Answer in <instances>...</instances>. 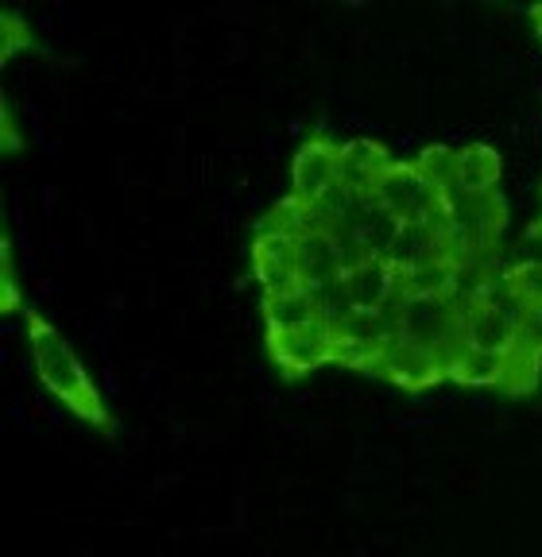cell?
Listing matches in <instances>:
<instances>
[{"instance_id": "obj_1", "label": "cell", "mask_w": 542, "mask_h": 557, "mask_svg": "<svg viewBox=\"0 0 542 557\" xmlns=\"http://www.w3.org/2000/svg\"><path fill=\"white\" fill-rule=\"evenodd\" d=\"M24 333H27L32 364H36V375L44 380L47 392L71 410V414H78L82 422H89V426H97L101 434H109V430H113V418H109L106 399H101V392L94 387V380H89V372L82 368V360L74 357V348L62 341V333L36 310L24 313Z\"/></svg>"}, {"instance_id": "obj_2", "label": "cell", "mask_w": 542, "mask_h": 557, "mask_svg": "<svg viewBox=\"0 0 542 557\" xmlns=\"http://www.w3.org/2000/svg\"><path fill=\"white\" fill-rule=\"evenodd\" d=\"M395 337L430 352L442 372H449V364L465 352V302L454 295H399Z\"/></svg>"}, {"instance_id": "obj_3", "label": "cell", "mask_w": 542, "mask_h": 557, "mask_svg": "<svg viewBox=\"0 0 542 557\" xmlns=\"http://www.w3.org/2000/svg\"><path fill=\"white\" fill-rule=\"evenodd\" d=\"M372 194H377L380 206H384L395 221H403V225L438 221L442 218V206H446V190H438L415 163H399V159L387 166L384 178H380Z\"/></svg>"}, {"instance_id": "obj_4", "label": "cell", "mask_w": 542, "mask_h": 557, "mask_svg": "<svg viewBox=\"0 0 542 557\" xmlns=\"http://www.w3.org/2000/svg\"><path fill=\"white\" fill-rule=\"evenodd\" d=\"M268 352L287 380H298V375L315 372L322 364H337V333L322 322L310 325V330L268 333Z\"/></svg>"}, {"instance_id": "obj_5", "label": "cell", "mask_w": 542, "mask_h": 557, "mask_svg": "<svg viewBox=\"0 0 542 557\" xmlns=\"http://www.w3.org/2000/svg\"><path fill=\"white\" fill-rule=\"evenodd\" d=\"M337 183H342V148L325 136H310L291 163V198L315 206Z\"/></svg>"}, {"instance_id": "obj_6", "label": "cell", "mask_w": 542, "mask_h": 557, "mask_svg": "<svg viewBox=\"0 0 542 557\" xmlns=\"http://www.w3.org/2000/svg\"><path fill=\"white\" fill-rule=\"evenodd\" d=\"M337 228H345V233L365 248V256L384 260V256L392 252V244H395V236H399L403 221H395L392 213L380 206L377 194H353L349 213H345V221Z\"/></svg>"}, {"instance_id": "obj_7", "label": "cell", "mask_w": 542, "mask_h": 557, "mask_svg": "<svg viewBox=\"0 0 542 557\" xmlns=\"http://www.w3.org/2000/svg\"><path fill=\"white\" fill-rule=\"evenodd\" d=\"M357 313H384L399 302V271L387 260H365L342 275Z\"/></svg>"}, {"instance_id": "obj_8", "label": "cell", "mask_w": 542, "mask_h": 557, "mask_svg": "<svg viewBox=\"0 0 542 557\" xmlns=\"http://www.w3.org/2000/svg\"><path fill=\"white\" fill-rule=\"evenodd\" d=\"M372 372L384 375V380H392V383H399V387H407V392H422V387H430V383L446 380L442 364H438L430 352L403 345L399 337H392L384 348H380L377 368H372Z\"/></svg>"}, {"instance_id": "obj_9", "label": "cell", "mask_w": 542, "mask_h": 557, "mask_svg": "<svg viewBox=\"0 0 542 557\" xmlns=\"http://www.w3.org/2000/svg\"><path fill=\"white\" fill-rule=\"evenodd\" d=\"M252 275H256V283H260L263 298L283 295V290H291V287H303V283H298V268H295V240L256 233Z\"/></svg>"}, {"instance_id": "obj_10", "label": "cell", "mask_w": 542, "mask_h": 557, "mask_svg": "<svg viewBox=\"0 0 542 557\" xmlns=\"http://www.w3.org/2000/svg\"><path fill=\"white\" fill-rule=\"evenodd\" d=\"M449 256V240H446V213L438 221H419V225H403L399 236H395L392 252L384 256L395 271H411L422 268V263L446 260Z\"/></svg>"}, {"instance_id": "obj_11", "label": "cell", "mask_w": 542, "mask_h": 557, "mask_svg": "<svg viewBox=\"0 0 542 557\" xmlns=\"http://www.w3.org/2000/svg\"><path fill=\"white\" fill-rule=\"evenodd\" d=\"M295 268H298V283L303 287H325L333 278H342V252H337V240H333L325 228H310L307 236L295 240Z\"/></svg>"}, {"instance_id": "obj_12", "label": "cell", "mask_w": 542, "mask_h": 557, "mask_svg": "<svg viewBox=\"0 0 542 557\" xmlns=\"http://www.w3.org/2000/svg\"><path fill=\"white\" fill-rule=\"evenodd\" d=\"M263 322L268 333H291V330H310V325L322 322L315 302V290L310 287H291L283 295L263 298Z\"/></svg>"}, {"instance_id": "obj_13", "label": "cell", "mask_w": 542, "mask_h": 557, "mask_svg": "<svg viewBox=\"0 0 542 557\" xmlns=\"http://www.w3.org/2000/svg\"><path fill=\"white\" fill-rule=\"evenodd\" d=\"M392 163L395 159L387 156L380 144H372V139H353V144L342 148V183L357 194H372Z\"/></svg>"}, {"instance_id": "obj_14", "label": "cell", "mask_w": 542, "mask_h": 557, "mask_svg": "<svg viewBox=\"0 0 542 557\" xmlns=\"http://www.w3.org/2000/svg\"><path fill=\"white\" fill-rule=\"evenodd\" d=\"M500 156L489 144H469V148H457V178L454 186L461 194H496L500 186Z\"/></svg>"}, {"instance_id": "obj_15", "label": "cell", "mask_w": 542, "mask_h": 557, "mask_svg": "<svg viewBox=\"0 0 542 557\" xmlns=\"http://www.w3.org/2000/svg\"><path fill=\"white\" fill-rule=\"evenodd\" d=\"M457 278H461V263L454 256L434 263H422L399 275V295H454Z\"/></svg>"}, {"instance_id": "obj_16", "label": "cell", "mask_w": 542, "mask_h": 557, "mask_svg": "<svg viewBox=\"0 0 542 557\" xmlns=\"http://www.w3.org/2000/svg\"><path fill=\"white\" fill-rule=\"evenodd\" d=\"M310 228H318L310 206H303L298 198H283L263 213V221L256 225V233H271V236H287V240H298L307 236Z\"/></svg>"}, {"instance_id": "obj_17", "label": "cell", "mask_w": 542, "mask_h": 557, "mask_svg": "<svg viewBox=\"0 0 542 557\" xmlns=\"http://www.w3.org/2000/svg\"><path fill=\"white\" fill-rule=\"evenodd\" d=\"M446 380L465 383V387H496L504 383V357H492V352H472L465 348L461 357L449 364Z\"/></svg>"}, {"instance_id": "obj_18", "label": "cell", "mask_w": 542, "mask_h": 557, "mask_svg": "<svg viewBox=\"0 0 542 557\" xmlns=\"http://www.w3.org/2000/svg\"><path fill=\"white\" fill-rule=\"evenodd\" d=\"M315 302H318V313H322V325H330L333 333H342L345 322L357 313L342 278H333V283H325V287H315Z\"/></svg>"}, {"instance_id": "obj_19", "label": "cell", "mask_w": 542, "mask_h": 557, "mask_svg": "<svg viewBox=\"0 0 542 557\" xmlns=\"http://www.w3.org/2000/svg\"><path fill=\"white\" fill-rule=\"evenodd\" d=\"M504 287L523 306H542V260H523L504 275Z\"/></svg>"}, {"instance_id": "obj_20", "label": "cell", "mask_w": 542, "mask_h": 557, "mask_svg": "<svg viewBox=\"0 0 542 557\" xmlns=\"http://www.w3.org/2000/svg\"><path fill=\"white\" fill-rule=\"evenodd\" d=\"M411 163L427 174L438 190H449V186H454V178H457V151L454 148H427L419 159H411Z\"/></svg>"}, {"instance_id": "obj_21", "label": "cell", "mask_w": 542, "mask_h": 557, "mask_svg": "<svg viewBox=\"0 0 542 557\" xmlns=\"http://www.w3.org/2000/svg\"><path fill=\"white\" fill-rule=\"evenodd\" d=\"M516 345L542 357V306H523V318L516 325Z\"/></svg>"}, {"instance_id": "obj_22", "label": "cell", "mask_w": 542, "mask_h": 557, "mask_svg": "<svg viewBox=\"0 0 542 557\" xmlns=\"http://www.w3.org/2000/svg\"><path fill=\"white\" fill-rule=\"evenodd\" d=\"M4 310H20V290H16V268H12V248L4 244Z\"/></svg>"}, {"instance_id": "obj_23", "label": "cell", "mask_w": 542, "mask_h": 557, "mask_svg": "<svg viewBox=\"0 0 542 557\" xmlns=\"http://www.w3.org/2000/svg\"><path fill=\"white\" fill-rule=\"evenodd\" d=\"M4 27H9V32H4V35H9V47H4V51L12 54L20 44H24V39H20V24H16V16H4Z\"/></svg>"}, {"instance_id": "obj_24", "label": "cell", "mask_w": 542, "mask_h": 557, "mask_svg": "<svg viewBox=\"0 0 542 557\" xmlns=\"http://www.w3.org/2000/svg\"><path fill=\"white\" fill-rule=\"evenodd\" d=\"M531 20H534V27H539V35H542V4H534V9H531Z\"/></svg>"}, {"instance_id": "obj_25", "label": "cell", "mask_w": 542, "mask_h": 557, "mask_svg": "<svg viewBox=\"0 0 542 557\" xmlns=\"http://www.w3.org/2000/svg\"><path fill=\"white\" fill-rule=\"evenodd\" d=\"M539 225H542V218H539Z\"/></svg>"}]
</instances>
